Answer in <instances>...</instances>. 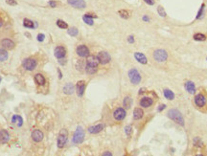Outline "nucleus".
Returning a JSON list of instances; mask_svg holds the SVG:
<instances>
[{
    "instance_id": "1",
    "label": "nucleus",
    "mask_w": 207,
    "mask_h": 156,
    "mask_svg": "<svg viewBox=\"0 0 207 156\" xmlns=\"http://www.w3.org/2000/svg\"><path fill=\"white\" fill-rule=\"evenodd\" d=\"M168 117L175 122V123L178 124L179 125L183 126L184 125V119L183 117H182V114L178 110L176 109H171L168 112Z\"/></svg>"
},
{
    "instance_id": "2",
    "label": "nucleus",
    "mask_w": 207,
    "mask_h": 156,
    "mask_svg": "<svg viewBox=\"0 0 207 156\" xmlns=\"http://www.w3.org/2000/svg\"><path fill=\"white\" fill-rule=\"evenodd\" d=\"M83 140H85V130H83V128L81 125H79L75 131V133H74L72 141L74 144H82L83 142Z\"/></svg>"
},
{
    "instance_id": "3",
    "label": "nucleus",
    "mask_w": 207,
    "mask_h": 156,
    "mask_svg": "<svg viewBox=\"0 0 207 156\" xmlns=\"http://www.w3.org/2000/svg\"><path fill=\"white\" fill-rule=\"evenodd\" d=\"M67 138H68V131L65 128H62L60 133H58V149H62L65 146L67 142Z\"/></svg>"
},
{
    "instance_id": "4",
    "label": "nucleus",
    "mask_w": 207,
    "mask_h": 156,
    "mask_svg": "<svg viewBox=\"0 0 207 156\" xmlns=\"http://www.w3.org/2000/svg\"><path fill=\"white\" fill-rule=\"evenodd\" d=\"M154 58L157 62H164L168 58V53L163 49H157L154 52Z\"/></svg>"
},
{
    "instance_id": "5",
    "label": "nucleus",
    "mask_w": 207,
    "mask_h": 156,
    "mask_svg": "<svg viewBox=\"0 0 207 156\" xmlns=\"http://www.w3.org/2000/svg\"><path fill=\"white\" fill-rule=\"evenodd\" d=\"M129 78L132 84H140V81H141L140 73L136 69H134V68H132V69L129 71Z\"/></svg>"
},
{
    "instance_id": "6",
    "label": "nucleus",
    "mask_w": 207,
    "mask_h": 156,
    "mask_svg": "<svg viewBox=\"0 0 207 156\" xmlns=\"http://www.w3.org/2000/svg\"><path fill=\"white\" fill-rule=\"evenodd\" d=\"M97 58H98V60H99V63H101V64H103V65L107 64V63L110 62V60H111L110 54H108L107 52H105V51H102V52L98 53Z\"/></svg>"
},
{
    "instance_id": "7",
    "label": "nucleus",
    "mask_w": 207,
    "mask_h": 156,
    "mask_svg": "<svg viewBox=\"0 0 207 156\" xmlns=\"http://www.w3.org/2000/svg\"><path fill=\"white\" fill-rule=\"evenodd\" d=\"M37 66V60L33 57L25 58L23 61V67L25 68L27 71H33Z\"/></svg>"
},
{
    "instance_id": "8",
    "label": "nucleus",
    "mask_w": 207,
    "mask_h": 156,
    "mask_svg": "<svg viewBox=\"0 0 207 156\" xmlns=\"http://www.w3.org/2000/svg\"><path fill=\"white\" fill-rule=\"evenodd\" d=\"M126 115H127L126 110L124 108H122V107H118L113 112V117L117 121H123L126 118Z\"/></svg>"
},
{
    "instance_id": "9",
    "label": "nucleus",
    "mask_w": 207,
    "mask_h": 156,
    "mask_svg": "<svg viewBox=\"0 0 207 156\" xmlns=\"http://www.w3.org/2000/svg\"><path fill=\"white\" fill-rule=\"evenodd\" d=\"M77 54L79 57H87L89 56V49L87 48V46H86L85 44H81L77 47Z\"/></svg>"
},
{
    "instance_id": "10",
    "label": "nucleus",
    "mask_w": 207,
    "mask_h": 156,
    "mask_svg": "<svg viewBox=\"0 0 207 156\" xmlns=\"http://www.w3.org/2000/svg\"><path fill=\"white\" fill-rule=\"evenodd\" d=\"M67 3L70 6L77 9H85L86 7V3L85 0H67Z\"/></svg>"
},
{
    "instance_id": "11",
    "label": "nucleus",
    "mask_w": 207,
    "mask_h": 156,
    "mask_svg": "<svg viewBox=\"0 0 207 156\" xmlns=\"http://www.w3.org/2000/svg\"><path fill=\"white\" fill-rule=\"evenodd\" d=\"M194 102H195V104L198 107H203L206 104V98L204 97V95L200 93L195 96Z\"/></svg>"
},
{
    "instance_id": "12",
    "label": "nucleus",
    "mask_w": 207,
    "mask_h": 156,
    "mask_svg": "<svg viewBox=\"0 0 207 156\" xmlns=\"http://www.w3.org/2000/svg\"><path fill=\"white\" fill-rule=\"evenodd\" d=\"M98 64H99V60H98L97 57L95 56H88L86 60V65L88 67H93V68H98Z\"/></svg>"
},
{
    "instance_id": "13",
    "label": "nucleus",
    "mask_w": 207,
    "mask_h": 156,
    "mask_svg": "<svg viewBox=\"0 0 207 156\" xmlns=\"http://www.w3.org/2000/svg\"><path fill=\"white\" fill-rule=\"evenodd\" d=\"M86 89V81H80L77 82L76 84V92L79 97H82L83 93H85Z\"/></svg>"
},
{
    "instance_id": "14",
    "label": "nucleus",
    "mask_w": 207,
    "mask_h": 156,
    "mask_svg": "<svg viewBox=\"0 0 207 156\" xmlns=\"http://www.w3.org/2000/svg\"><path fill=\"white\" fill-rule=\"evenodd\" d=\"M54 54H55V57L58 58V60H62V58H63L65 57L66 50H65V48L63 46H58L55 49Z\"/></svg>"
},
{
    "instance_id": "15",
    "label": "nucleus",
    "mask_w": 207,
    "mask_h": 156,
    "mask_svg": "<svg viewBox=\"0 0 207 156\" xmlns=\"http://www.w3.org/2000/svg\"><path fill=\"white\" fill-rule=\"evenodd\" d=\"M31 137H32L34 142H36V143L40 142V141H42V139H43V133L39 129H34L32 132Z\"/></svg>"
},
{
    "instance_id": "16",
    "label": "nucleus",
    "mask_w": 207,
    "mask_h": 156,
    "mask_svg": "<svg viewBox=\"0 0 207 156\" xmlns=\"http://www.w3.org/2000/svg\"><path fill=\"white\" fill-rule=\"evenodd\" d=\"M0 44H1V46L6 50H12L14 47V42L11 40H9V38H4V40H2Z\"/></svg>"
},
{
    "instance_id": "17",
    "label": "nucleus",
    "mask_w": 207,
    "mask_h": 156,
    "mask_svg": "<svg viewBox=\"0 0 207 156\" xmlns=\"http://www.w3.org/2000/svg\"><path fill=\"white\" fill-rule=\"evenodd\" d=\"M104 128H105V125L100 124V125H97L89 126V128H88V132L91 133V134H97V133L101 132Z\"/></svg>"
},
{
    "instance_id": "18",
    "label": "nucleus",
    "mask_w": 207,
    "mask_h": 156,
    "mask_svg": "<svg viewBox=\"0 0 207 156\" xmlns=\"http://www.w3.org/2000/svg\"><path fill=\"white\" fill-rule=\"evenodd\" d=\"M139 104L142 107L147 108V107H150L152 104H154V101H152V99L150 98V97H143V98L140 100Z\"/></svg>"
},
{
    "instance_id": "19",
    "label": "nucleus",
    "mask_w": 207,
    "mask_h": 156,
    "mask_svg": "<svg viewBox=\"0 0 207 156\" xmlns=\"http://www.w3.org/2000/svg\"><path fill=\"white\" fill-rule=\"evenodd\" d=\"M184 87H185V89L186 91L188 92L189 94H195L196 93V86H195V84L193 81H186L185 82V84H184Z\"/></svg>"
},
{
    "instance_id": "20",
    "label": "nucleus",
    "mask_w": 207,
    "mask_h": 156,
    "mask_svg": "<svg viewBox=\"0 0 207 156\" xmlns=\"http://www.w3.org/2000/svg\"><path fill=\"white\" fill-rule=\"evenodd\" d=\"M134 57H135V60L138 62L141 63V64H147L148 60H147V57H146V56L144 55V54L136 52V53H134Z\"/></svg>"
},
{
    "instance_id": "21",
    "label": "nucleus",
    "mask_w": 207,
    "mask_h": 156,
    "mask_svg": "<svg viewBox=\"0 0 207 156\" xmlns=\"http://www.w3.org/2000/svg\"><path fill=\"white\" fill-rule=\"evenodd\" d=\"M10 139V135L5 129H0V144H6Z\"/></svg>"
},
{
    "instance_id": "22",
    "label": "nucleus",
    "mask_w": 207,
    "mask_h": 156,
    "mask_svg": "<svg viewBox=\"0 0 207 156\" xmlns=\"http://www.w3.org/2000/svg\"><path fill=\"white\" fill-rule=\"evenodd\" d=\"M75 91V88H74V85L72 84H67L63 87V93L67 94V95H71L73 94V92Z\"/></svg>"
},
{
    "instance_id": "23",
    "label": "nucleus",
    "mask_w": 207,
    "mask_h": 156,
    "mask_svg": "<svg viewBox=\"0 0 207 156\" xmlns=\"http://www.w3.org/2000/svg\"><path fill=\"white\" fill-rule=\"evenodd\" d=\"M23 25H24V27L29 28V29H34V28L38 26V24L36 25V23H34V21L30 20V19H28V18H24Z\"/></svg>"
},
{
    "instance_id": "24",
    "label": "nucleus",
    "mask_w": 207,
    "mask_h": 156,
    "mask_svg": "<svg viewBox=\"0 0 207 156\" xmlns=\"http://www.w3.org/2000/svg\"><path fill=\"white\" fill-rule=\"evenodd\" d=\"M143 116H144V111H143L141 108L139 107H137V108L134 109V118L135 120H140L143 118Z\"/></svg>"
},
{
    "instance_id": "25",
    "label": "nucleus",
    "mask_w": 207,
    "mask_h": 156,
    "mask_svg": "<svg viewBox=\"0 0 207 156\" xmlns=\"http://www.w3.org/2000/svg\"><path fill=\"white\" fill-rule=\"evenodd\" d=\"M34 81L38 85H43L45 84V78H44L41 74H36L34 75Z\"/></svg>"
},
{
    "instance_id": "26",
    "label": "nucleus",
    "mask_w": 207,
    "mask_h": 156,
    "mask_svg": "<svg viewBox=\"0 0 207 156\" xmlns=\"http://www.w3.org/2000/svg\"><path fill=\"white\" fill-rule=\"evenodd\" d=\"M163 94L165 96V98L167 100H169V101H172L175 99V94H174V92H172V90L170 89H164L163 91Z\"/></svg>"
},
{
    "instance_id": "27",
    "label": "nucleus",
    "mask_w": 207,
    "mask_h": 156,
    "mask_svg": "<svg viewBox=\"0 0 207 156\" xmlns=\"http://www.w3.org/2000/svg\"><path fill=\"white\" fill-rule=\"evenodd\" d=\"M131 104H132V100L129 96H127L124 99V101H123V105H124L126 109H130V106H131Z\"/></svg>"
},
{
    "instance_id": "28",
    "label": "nucleus",
    "mask_w": 207,
    "mask_h": 156,
    "mask_svg": "<svg viewBox=\"0 0 207 156\" xmlns=\"http://www.w3.org/2000/svg\"><path fill=\"white\" fill-rule=\"evenodd\" d=\"M22 118L20 116H18V115H14L13 116V118H12V123L13 124H17L18 126H21L22 125Z\"/></svg>"
},
{
    "instance_id": "29",
    "label": "nucleus",
    "mask_w": 207,
    "mask_h": 156,
    "mask_svg": "<svg viewBox=\"0 0 207 156\" xmlns=\"http://www.w3.org/2000/svg\"><path fill=\"white\" fill-rule=\"evenodd\" d=\"M118 13H119V16L122 18L128 19V18L130 17V12H129L128 10H120V11L118 12Z\"/></svg>"
},
{
    "instance_id": "30",
    "label": "nucleus",
    "mask_w": 207,
    "mask_h": 156,
    "mask_svg": "<svg viewBox=\"0 0 207 156\" xmlns=\"http://www.w3.org/2000/svg\"><path fill=\"white\" fill-rule=\"evenodd\" d=\"M193 38L196 41H204V40H206V36L203 35V34L198 33V34H195Z\"/></svg>"
},
{
    "instance_id": "31",
    "label": "nucleus",
    "mask_w": 207,
    "mask_h": 156,
    "mask_svg": "<svg viewBox=\"0 0 207 156\" xmlns=\"http://www.w3.org/2000/svg\"><path fill=\"white\" fill-rule=\"evenodd\" d=\"M67 34H68L69 36H71V37H76V36H78L79 31H78L77 28L72 27V28H69L68 30H67Z\"/></svg>"
},
{
    "instance_id": "32",
    "label": "nucleus",
    "mask_w": 207,
    "mask_h": 156,
    "mask_svg": "<svg viewBox=\"0 0 207 156\" xmlns=\"http://www.w3.org/2000/svg\"><path fill=\"white\" fill-rule=\"evenodd\" d=\"M204 9H205V4L203 3L202 5L200 6V9L199 10L198 14H196V19H200L203 17V13H204Z\"/></svg>"
},
{
    "instance_id": "33",
    "label": "nucleus",
    "mask_w": 207,
    "mask_h": 156,
    "mask_svg": "<svg viewBox=\"0 0 207 156\" xmlns=\"http://www.w3.org/2000/svg\"><path fill=\"white\" fill-rule=\"evenodd\" d=\"M8 58V53L6 50L0 49V61H5Z\"/></svg>"
},
{
    "instance_id": "34",
    "label": "nucleus",
    "mask_w": 207,
    "mask_h": 156,
    "mask_svg": "<svg viewBox=\"0 0 207 156\" xmlns=\"http://www.w3.org/2000/svg\"><path fill=\"white\" fill-rule=\"evenodd\" d=\"M57 26L58 28H61V29H67L68 28L67 23L64 22L63 20H62V19H58V20H57Z\"/></svg>"
},
{
    "instance_id": "35",
    "label": "nucleus",
    "mask_w": 207,
    "mask_h": 156,
    "mask_svg": "<svg viewBox=\"0 0 207 156\" xmlns=\"http://www.w3.org/2000/svg\"><path fill=\"white\" fill-rule=\"evenodd\" d=\"M82 19H83V21H85L87 25H90V26H92L93 24H94V20H93V18H91V17H89V16H82Z\"/></svg>"
},
{
    "instance_id": "36",
    "label": "nucleus",
    "mask_w": 207,
    "mask_h": 156,
    "mask_svg": "<svg viewBox=\"0 0 207 156\" xmlns=\"http://www.w3.org/2000/svg\"><path fill=\"white\" fill-rule=\"evenodd\" d=\"M194 145L196 146V147H199V148H201L203 146V143H202V141L200 140V138H199V137H196L195 139H194Z\"/></svg>"
},
{
    "instance_id": "37",
    "label": "nucleus",
    "mask_w": 207,
    "mask_h": 156,
    "mask_svg": "<svg viewBox=\"0 0 207 156\" xmlns=\"http://www.w3.org/2000/svg\"><path fill=\"white\" fill-rule=\"evenodd\" d=\"M157 12H158L159 16H162V17H165V16H167V13H166V12H165V10H164V8L162 7V6H158V8H157Z\"/></svg>"
},
{
    "instance_id": "38",
    "label": "nucleus",
    "mask_w": 207,
    "mask_h": 156,
    "mask_svg": "<svg viewBox=\"0 0 207 156\" xmlns=\"http://www.w3.org/2000/svg\"><path fill=\"white\" fill-rule=\"evenodd\" d=\"M125 131H126V134L128 136H130L131 135V132H132V128L131 125H127L126 128H125Z\"/></svg>"
},
{
    "instance_id": "39",
    "label": "nucleus",
    "mask_w": 207,
    "mask_h": 156,
    "mask_svg": "<svg viewBox=\"0 0 207 156\" xmlns=\"http://www.w3.org/2000/svg\"><path fill=\"white\" fill-rule=\"evenodd\" d=\"M6 3L10 5V6H16V5H17V2L16 0H6Z\"/></svg>"
},
{
    "instance_id": "40",
    "label": "nucleus",
    "mask_w": 207,
    "mask_h": 156,
    "mask_svg": "<svg viewBox=\"0 0 207 156\" xmlns=\"http://www.w3.org/2000/svg\"><path fill=\"white\" fill-rule=\"evenodd\" d=\"M44 37H44V35H43V34H38V37H37V40H38V41H43L44 40Z\"/></svg>"
},
{
    "instance_id": "41",
    "label": "nucleus",
    "mask_w": 207,
    "mask_h": 156,
    "mask_svg": "<svg viewBox=\"0 0 207 156\" xmlns=\"http://www.w3.org/2000/svg\"><path fill=\"white\" fill-rule=\"evenodd\" d=\"M48 5H49L50 7H52V8H56L57 5H58V3H57L56 1H49V2H48Z\"/></svg>"
},
{
    "instance_id": "42",
    "label": "nucleus",
    "mask_w": 207,
    "mask_h": 156,
    "mask_svg": "<svg viewBox=\"0 0 207 156\" xmlns=\"http://www.w3.org/2000/svg\"><path fill=\"white\" fill-rule=\"evenodd\" d=\"M86 16H89V17H91V18H97V17H98L95 13H86Z\"/></svg>"
},
{
    "instance_id": "43",
    "label": "nucleus",
    "mask_w": 207,
    "mask_h": 156,
    "mask_svg": "<svg viewBox=\"0 0 207 156\" xmlns=\"http://www.w3.org/2000/svg\"><path fill=\"white\" fill-rule=\"evenodd\" d=\"M165 108H166V105H165V104H160L159 107H158V111L161 112L162 110H164Z\"/></svg>"
},
{
    "instance_id": "44",
    "label": "nucleus",
    "mask_w": 207,
    "mask_h": 156,
    "mask_svg": "<svg viewBox=\"0 0 207 156\" xmlns=\"http://www.w3.org/2000/svg\"><path fill=\"white\" fill-rule=\"evenodd\" d=\"M128 41H129L130 43H134V37H132V36H130L129 38H128Z\"/></svg>"
},
{
    "instance_id": "45",
    "label": "nucleus",
    "mask_w": 207,
    "mask_h": 156,
    "mask_svg": "<svg viewBox=\"0 0 207 156\" xmlns=\"http://www.w3.org/2000/svg\"><path fill=\"white\" fill-rule=\"evenodd\" d=\"M144 1L147 4H149V5H154V0H144Z\"/></svg>"
},
{
    "instance_id": "46",
    "label": "nucleus",
    "mask_w": 207,
    "mask_h": 156,
    "mask_svg": "<svg viewBox=\"0 0 207 156\" xmlns=\"http://www.w3.org/2000/svg\"><path fill=\"white\" fill-rule=\"evenodd\" d=\"M102 155H104V156H112V153L110 152H105Z\"/></svg>"
},
{
    "instance_id": "47",
    "label": "nucleus",
    "mask_w": 207,
    "mask_h": 156,
    "mask_svg": "<svg viewBox=\"0 0 207 156\" xmlns=\"http://www.w3.org/2000/svg\"><path fill=\"white\" fill-rule=\"evenodd\" d=\"M143 20H144V21H147V22H149V21H150V18L145 16H143Z\"/></svg>"
},
{
    "instance_id": "48",
    "label": "nucleus",
    "mask_w": 207,
    "mask_h": 156,
    "mask_svg": "<svg viewBox=\"0 0 207 156\" xmlns=\"http://www.w3.org/2000/svg\"><path fill=\"white\" fill-rule=\"evenodd\" d=\"M145 92V89L144 88H142V89H140V92H139V94H142V93H144Z\"/></svg>"
},
{
    "instance_id": "49",
    "label": "nucleus",
    "mask_w": 207,
    "mask_h": 156,
    "mask_svg": "<svg viewBox=\"0 0 207 156\" xmlns=\"http://www.w3.org/2000/svg\"><path fill=\"white\" fill-rule=\"evenodd\" d=\"M2 25H3V20H2L1 18H0V27H1Z\"/></svg>"
},
{
    "instance_id": "50",
    "label": "nucleus",
    "mask_w": 207,
    "mask_h": 156,
    "mask_svg": "<svg viewBox=\"0 0 207 156\" xmlns=\"http://www.w3.org/2000/svg\"><path fill=\"white\" fill-rule=\"evenodd\" d=\"M0 81H1V78H0Z\"/></svg>"
},
{
    "instance_id": "51",
    "label": "nucleus",
    "mask_w": 207,
    "mask_h": 156,
    "mask_svg": "<svg viewBox=\"0 0 207 156\" xmlns=\"http://www.w3.org/2000/svg\"><path fill=\"white\" fill-rule=\"evenodd\" d=\"M206 60H207V58H206Z\"/></svg>"
}]
</instances>
